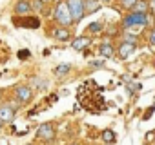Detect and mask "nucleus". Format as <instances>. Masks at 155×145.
Here are the masks:
<instances>
[{
  "mask_svg": "<svg viewBox=\"0 0 155 145\" xmlns=\"http://www.w3.org/2000/svg\"><path fill=\"white\" fill-rule=\"evenodd\" d=\"M55 20L60 26H64V27H69L71 24H75L73 15H71V9H69V6H68L66 0L57 4V8H55Z\"/></svg>",
  "mask_w": 155,
  "mask_h": 145,
  "instance_id": "obj_1",
  "label": "nucleus"
},
{
  "mask_svg": "<svg viewBox=\"0 0 155 145\" xmlns=\"http://www.w3.org/2000/svg\"><path fill=\"white\" fill-rule=\"evenodd\" d=\"M69 9H71V15H73V20L75 24L81 22L84 17H86V0H66Z\"/></svg>",
  "mask_w": 155,
  "mask_h": 145,
  "instance_id": "obj_2",
  "label": "nucleus"
},
{
  "mask_svg": "<svg viewBox=\"0 0 155 145\" xmlns=\"http://www.w3.org/2000/svg\"><path fill=\"white\" fill-rule=\"evenodd\" d=\"M124 27H144L148 24V13H135L131 11L126 18H124Z\"/></svg>",
  "mask_w": 155,
  "mask_h": 145,
  "instance_id": "obj_3",
  "label": "nucleus"
},
{
  "mask_svg": "<svg viewBox=\"0 0 155 145\" xmlns=\"http://www.w3.org/2000/svg\"><path fill=\"white\" fill-rule=\"evenodd\" d=\"M55 134H57V131H55V125L51 122H44L37 129V138L42 140V141H53Z\"/></svg>",
  "mask_w": 155,
  "mask_h": 145,
  "instance_id": "obj_4",
  "label": "nucleus"
},
{
  "mask_svg": "<svg viewBox=\"0 0 155 145\" xmlns=\"http://www.w3.org/2000/svg\"><path fill=\"white\" fill-rule=\"evenodd\" d=\"M135 51H137V42H135V38L126 36V40L119 45L117 54H119V58H128V56H130V54H133Z\"/></svg>",
  "mask_w": 155,
  "mask_h": 145,
  "instance_id": "obj_5",
  "label": "nucleus"
},
{
  "mask_svg": "<svg viewBox=\"0 0 155 145\" xmlns=\"http://www.w3.org/2000/svg\"><path fill=\"white\" fill-rule=\"evenodd\" d=\"M15 96H17V100H18L20 103L31 102V98H33V89H31V85H18V87L15 89Z\"/></svg>",
  "mask_w": 155,
  "mask_h": 145,
  "instance_id": "obj_6",
  "label": "nucleus"
},
{
  "mask_svg": "<svg viewBox=\"0 0 155 145\" xmlns=\"http://www.w3.org/2000/svg\"><path fill=\"white\" fill-rule=\"evenodd\" d=\"M15 118V109L8 103V105H0V120L4 123H11Z\"/></svg>",
  "mask_w": 155,
  "mask_h": 145,
  "instance_id": "obj_7",
  "label": "nucleus"
},
{
  "mask_svg": "<svg viewBox=\"0 0 155 145\" xmlns=\"http://www.w3.org/2000/svg\"><path fill=\"white\" fill-rule=\"evenodd\" d=\"M15 24H17V26L29 27V29H37V27L40 26V20H38V18H35V17H28V15H24V20L20 22L18 18H15Z\"/></svg>",
  "mask_w": 155,
  "mask_h": 145,
  "instance_id": "obj_8",
  "label": "nucleus"
},
{
  "mask_svg": "<svg viewBox=\"0 0 155 145\" xmlns=\"http://www.w3.org/2000/svg\"><path fill=\"white\" fill-rule=\"evenodd\" d=\"M31 2L29 0H18L17 2V6H15V13L18 15V17H24V15H29L31 13Z\"/></svg>",
  "mask_w": 155,
  "mask_h": 145,
  "instance_id": "obj_9",
  "label": "nucleus"
},
{
  "mask_svg": "<svg viewBox=\"0 0 155 145\" xmlns=\"http://www.w3.org/2000/svg\"><path fill=\"white\" fill-rule=\"evenodd\" d=\"M53 36H55V40H60V42H68V40L71 38V31H69L68 27L60 26V27H57V29H55Z\"/></svg>",
  "mask_w": 155,
  "mask_h": 145,
  "instance_id": "obj_10",
  "label": "nucleus"
},
{
  "mask_svg": "<svg viewBox=\"0 0 155 145\" xmlns=\"http://www.w3.org/2000/svg\"><path fill=\"white\" fill-rule=\"evenodd\" d=\"M90 38L88 36H77L75 40H73V44H71V47L75 49V51H84L88 45H90Z\"/></svg>",
  "mask_w": 155,
  "mask_h": 145,
  "instance_id": "obj_11",
  "label": "nucleus"
},
{
  "mask_svg": "<svg viewBox=\"0 0 155 145\" xmlns=\"http://www.w3.org/2000/svg\"><path fill=\"white\" fill-rule=\"evenodd\" d=\"M69 71H71V65H69V63H58V65L53 69V76H55V78H64V76H68Z\"/></svg>",
  "mask_w": 155,
  "mask_h": 145,
  "instance_id": "obj_12",
  "label": "nucleus"
},
{
  "mask_svg": "<svg viewBox=\"0 0 155 145\" xmlns=\"http://www.w3.org/2000/svg\"><path fill=\"white\" fill-rule=\"evenodd\" d=\"M99 53H101L104 58H111V56L115 54V47H113L111 44L104 42V44H101V47H99Z\"/></svg>",
  "mask_w": 155,
  "mask_h": 145,
  "instance_id": "obj_13",
  "label": "nucleus"
},
{
  "mask_svg": "<svg viewBox=\"0 0 155 145\" xmlns=\"http://www.w3.org/2000/svg\"><path fill=\"white\" fill-rule=\"evenodd\" d=\"M115 140H117L115 131H111V129H104L102 131V141L104 143H115Z\"/></svg>",
  "mask_w": 155,
  "mask_h": 145,
  "instance_id": "obj_14",
  "label": "nucleus"
},
{
  "mask_svg": "<svg viewBox=\"0 0 155 145\" xmlns=\"http://www.w3.org/2000/svg\"><path fill=\"white\" fill-rule=\"evenodd\" d=\"M148 8H150V4L146 2V0H139V2L133 6L131 11H135V13H148Z\"/></svg>",
  "mask_w": 155,
  "mask_h": 145,
  "instance_id": "obj_15",
  "label": "nucleus"
},
{
  "mask_svg": "<svg viewBox=\"0 0 155 145\" xmlns=\"http://www.w3.org/2000/svg\"><path fill=\"white\" fill-rule=\"evenodd\" d=\"M139 2V0H119V4L122 9H133V6Z\"/></svg>",
  "mask_w": 155,
  "mask_h": 145,
  "instance_id": "obj_16",
  "label": "nucleus"
},
{
  "mask_svg": "<svg viewBox=\"0 0 155 145\" xmlns=\"http://www.w3.org/2000/svg\"><path fill=\"white\" fill-rule=\"evenodd\" d=\"M95 9H99V2H97V0H86V13H91Z\"/></svg>",
  "mask_w": 155,
  "mask_h": 145,
  "instance_id": "obj_17",
  "label": "nucleus"
},
{
  "mask_svg": "<svg viewBox=\"0 0 155 145\" xmlns=\"http://www.w3.org/2000/svg\"><path fill=\"white\" fill-rule=\"evenodd\" d=\"M88 31L93 33V35H95V33H101V31H102V24H101V22H93V24L88 26Z\"/></svg>",
  "mask_w": 155,
  "mask_h": 145,
  "instance_id": "obj_18",
  "label": "nucleus"
},
{
  "mask_svg": "<svg viewBox=\"0 0 155 145\" xmlns=\"http://www.w3.org/2000/svg\"><path fill=\"white\" fill-rule=\"evenodd\" d=\"M44 4H46L44 0H35V2L31 4V8H33V9H37V11H44Z\"/></svg>",
  "mask_w": 155,
  "mask_h": 145,
  "instance_id": "obj_19",
  "label": "nucleus"
},
{
  "mask_svg": "<svg viewBox=\"0 0 155 145\" xmlns=\"http://www.w3.org/2000/svg\"><path fill=\"white\" fill-rule=\"evenodd\" d=\"M148 44H150L151 47H155V29H151V33H150V36H148Z\"/></svg>",
  "mask_w": 155,
  "mask_h": 145,
  "instance_id": "obj_20",
  "label": "nucleus"
},
{
  "mask_svg": "<svg viewBox=\"0 0 155 145\" xmlns=\"http://www.w3.org/2000/svg\"><path fill=\"white\" fill-rule=\"evenodd\" d=\"M29 56H31V53H29L28 49H26V51H18V58H20V60H26V58H29Z\"/></svg>",
  "mask_w": 155,
  "mask_h": 145,
  "instance_id": "obj_21",
  "label": "nucleus"
},
{
  "mask_svg": "<svg viewBox=\"0 0 155 145\" xmlns=\"http://www.w3.org/2000/svg\"><path fill=\"white\" fill-rule=\"evenodd\" d=\"M91 65H93V67H101V65H102V62H91Z\"/></svg>",
  "mask_w": 155,
  "mask_h": 145,
  "instance_id": "obj_22",
  "label": "nucleus"
},
{
  "mask_svg": "<svg viewBox=\"0 0 155 145\" xmlns=\"http://www.w3.org/2000/svg\"><path fill=\"white\" fill-rule=\"evenodd\" d=\"M150 6H151V8L155 9V0H151V2H150Z\"/></svg>",
  "mask_w": 155,
  "mask_h": 145,
  "instance_id": "obj_23",
  "label": "nucleus"
},
{
  "mask_svg": "<svg viewBox=\"0 0 155 145\" xmlns=\"http://www.w3.org/2000/svg\"><path fill=\"white\" fill-rule=\"evenodd\" d=\"M2 127H4V122H2V120H0V132H2Z\"/></svg>",
  "mask_w": 155,
  "mask_h": 145,
  "instance_id": "obj_24",
  "label": "nucleus"
},
{
  "mask_svg": "<svg viewBox=\"0 0 155 145\" xmlns=\"http://www.w3.org/2000/svg\"><path fill=\"white\" fill-rule=\"evenodd\" d=\"M44 2H46V4H53V2H55V0H44Z\"/></svg>",
  "mask_w": 155,
  "mask_h": 145,
  "instance_id": "obj_25",
  "label": "nucleus"
},
{
  "mask_svg": "<svg viewBox=\"0 0 155 145\" xmlns=\"http://www.w3.org/2000/svg\"><path fill=\"white\" fill-rule=\"evenodd\" d=\"M104 145H115V143H104Z\"/></svg>",
  "mask_w": 155,
  "mask_h": 145,
  "instance_id": "obj_26",
  "label": "nucleus"
},
{
  "mask_svg": "<svg viewBox=\"0 0 155 145\" xmlns=\"http://www.w3.org/2000/svg\"><path fill=\"white\" fill-rule=\"evenodd\" d=\"M0 100H2V91H0Z\"/></svg>",
  "mask_w": 155,
  "mask_h": 145,
  "instance_id": "obj_27",
  "label": "nucleus"
},
{
  "mask_svg": "<svg viewBox=\"0 0 155 145\" xmlns=\"http://www.w3.org/2000/svg\"><path fill=\"white\" fill-rule=\"evenodd\" d=\"M28 145H31V143H28Z\"/></svg>",
  "mask_w": 155,
  "mask_h": 145,
  "instance_id": "obj_28",
  "label": "nucleus"
},
{
  "mask_svg": "<svg viewBox=\"0 0 155 145\" xmlns=\"http://www.w3.org/2000/svg\"><path fill=\"white\" fill-rule=\"evenodd\" d=\"M153 63H155V62H153Z\"/></svg>",
  "mask_w": 155,
  "mask_h": 145,
  "instance_id": "obj_29",
  "label": "nucleus"
}]
</instances>
